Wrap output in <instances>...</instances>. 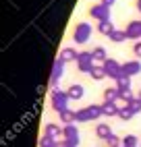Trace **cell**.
<instances>
[{"label": "cell", "mask_w": 141, "mask_h": 147, "mask_svg": "<svg viewBox=\"0 0 141 147\" xmlns=\"http://www.w3.org/2000/svg\"><path fill=\"white\" fill-rule=\"evenodd\" d=\"M64 58H73V52H70V50H64Z\"/></svg>", "instance_id": "cell-4"}, {"label": "cell", "mask_w": 141, "mask_h": 147, "mask_svg": "<svg viewBox=\"0 0 141 147\" xmlns=\"http://www.w3.org/2000/svg\"><path fill=\"white\" fill-rule=\"evenodd\" d=\"M85 35H87V27H81V29H79V37H81V42H83Z\"/></svg>", "instance_id": "cell-2"}, {"label": "cell", "mask_w": 141, "mask_h": 147, "mask_svg": "<svg viewBox=\"0 0 141 147\" xmlns=\"http://www.w3.org/2000/svg\"><path fill=\"white\" fill-rule=\"evenodd\" d=\"M98 133L104 137V135H108V129H106V126H100V129H98Z\"/></svg>", "instance_id": "cell-3"}, {"label": "cell", "mask_w": 141, "mask_h": 147, "mask_svg": "<svg viewBox=\"0 0 141 147\" xmlns=\"http://www.w3.org/2000/svg\"><path fill=\"white\" fill-rule=\"evenodd\" d=\"M70 95H73V97H81V87H73Z\"/></svg>", "instance_id": "cell-1"}, {"label": "cell", "mask_w": 141, "mask_h": 147, "mask_svg": "<svg viewBox=\"0 0 141 147\" xmlns=\"http://www.w3.org/2000/svg\"><path fill=\"white\" fill-rule=\"evenodd\" d=\"M42 147H52V143H50V141L46 139V141H42Z\"/></svg>", "instance_id": "cell-5"}]
</instances>
